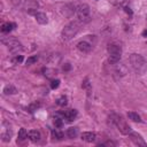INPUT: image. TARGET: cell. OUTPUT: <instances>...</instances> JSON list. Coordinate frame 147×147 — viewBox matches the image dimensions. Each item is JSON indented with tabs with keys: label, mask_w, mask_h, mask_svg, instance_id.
<instances>
[{
	"label": "cell",
	"mask_w": 147,
	"mask_h": 147,
	"mask_svg": "<svg viewBox=\"0 0 147 147\" xmlns=\"http://www.w3.org/2000/svg\"><path fill=\"white\" fill-rule=\"evenodd\" d=\"M129 61H130V64H131L132 69L137 74L142 75V74L146 72V70H147V61H146V59L142 55L133 53V54L130 55Z\"/></svg>",
	"instance_id": "6da1fadb"
},
{
	"label": "cell",
	"mask_w": 147,
	"mask_h": 147,
	"mask_svg": "<svg viewBox=\"0 0 147 147\" xmlns=\"http://www.w3.org/2000/svg\"><path fill=\"white\" fill-rule=\"evenodd\" d=\"M80 25H82V22L80 21H71L70 23H68L63 28V30L61 32L62 39L65 40V41L72 39L78 33V31L80 30Z\"/></svg>",
	"instance_id": "7a4b0ae2"
},
{
	"label": "cell",
	"mask_w": 147,
	"mask_h": 147,
	"mask_svg": "<svg viewBox=\"0 0 147 147\" xmlns=\"http://www.w3.org/2000/svg\"><path fill=\"white\" fill-rule=\"evenodd\" d=\"M109 119L110 122L118 129V131L122 133V134H125V136H129L131 132H132V129L131 126L125 122V119L121 116V115H117V114H111L109 116Z\"/></svg>",
	"instance_id": "3957f363"
},
{
	"label": "cell",
	"mask_w": 147,
	"mask_h": 147,
	"mask_svg": "<svg viewBox=\"0 0 147 147\" xmlns=\"http://www.w3.org/2000/svg\"><path fill=\"white\" fill-rule=\"evenodd\" d=\"M107 51H108V54H109L108 60H109V62L111 64H116L117 62H119L121 56H122V48H121L119 45H117V44H109Z\"/></svg>",
	"instance_id": "277c9868"
},
{
	"label": "cell",
	"mask_w": 147,
	"mask_h": 147,
	"mask_svg": "<svg viewBox=\"0 0 147 147\" xmlns=\"http://www.w3.org/2000/svg\"><path fill=\"white\" fill-rule=\"evenodd\" d=\"M76 15L78 17V21L85 23V22H88L90 21V17H91V10H90V7L86 3H80L76 7Z\"/></svg>",
	"instance_id": "5b68a950"
},
{
	"label": "cell",
	"mask_w": 147,
	"mask_h": 147,
	"mask_svg": "<svg viewBox=\"0 0 147 147\" xmlns=\"http://www.w3.org/2000/svg\"><path fill=\"white\" fill-rule=\"evenodd\" d=\"M17 6L21 9L28 11L29 14L34 15V13L37 11V9L39 7V3L37 0H17Z\"/></svg>",
	"instance_id": "8992f818"
},
{
	"label": "cell",
	"mask_w": 147,
	"mask_h": 147,
	"mask_svg": "<svg viewBox=\"0 0 147 147\" xmlns=\"http://www.w3.org/2000/svg\"><path fill=\"white\" fill-rule=\"evenodd\" d=\"M2 42L8 47V49L13 53H16L22 49V44L14 37H7L2 39Z\"/></svg>",
	"instance_id": "52a82bcc"
},
{
	"label": "cell",
	"mask_w": 147,
	"mask_h": 147,
	"mask_svg": "<svg viewBox=\"0 0 147 147\" xmlns=\"http://www.w3.org/2000/svg\"><path fill=\"white\" fill-rule=\"evenodd\" d=\"M11 134H13V131H11V129H10V125H9L7 122H3V123H2V129H1V134H0L1 140H2L3 142L10 141Z\"/></svg>",
	"instance_id": "ba28073f"
},
{
	"label": "cell",
	"mask_w": 147,
	"mask_h": 147,
	"mask_svg": "<svg viewBox=\"0 0 147 147\" xmlns=\"http://www.w3.org/2000/svg\"><path fill=\"white\" fill-rule=\"evenodd\" d=\"M130 138H131V140L136 144V145H138V146H142V147H146L147 146V144H146V141L144 140V138L139 134V133H137V132H131L130 134Z\"/></svg>",
	"instance_id": "9c48e42d"
},
{
	"label": "cell",
	"mask_w": 147,
	"mask_h": 147,
	"mask_svg": "<svg viewBox=\"0 0 147 147\" xmlns=\"http://www.w3.org/2000/svg\"><path fill=\"white\" fill-rule=\"evenodd\" d=\"M77 48H78L82 53H88V52H91V49H92V45H91L90 42L83 40V41H79V42L77 44Z\"/></svg>",
	"instance_id": "30bf717a"
},
{
	"label": "cell",
	"mask_w": 147,
	"mask_h": 147,
	"mask_svg": "<svg viewBox=\"0 0 147 147\" xmlns=\"http://www.w3.org/2000/svg\"><path fill=\"white\" fill-rule=\"evenodd\" d=\"M77 115H78V113H77L76 109H69V110H67V111L63 113V117H64L68 122L75 121V118L77 117Z\"/></svg>",
	"instance_id": "8fae6325"
},
{
	"label": "cell",
	"mask_w": 147,
	"mask_h": 147,
	"mask_svg": "<svg viewBox=\"0 0 147 147\" xmlns=\"http://www.w3.org/2000/svg\"><path fill=\"white\" fill-rule=\"evenodd\" d=\"M34 17H36V21L39 24H47V22H48V17H47V15L45 13L36 11L34 13Z\"/></svg>",
	"instance_id": "7c38bea8"
},
{
	"label": "cell",
	"mask_w": 147,
	"mask_h": 147,
	"mask_svg": "<svg viewBox=\"0 0 147 147\" xmlns=\"http://www.w3.org/2000/svg\"><path fill=\"white\" fill-rule=\"evenodd\" d=\"M80 138H82V140H84L86 142H93V141H95L96 136L94 132H83Z\"/></svg>",
	"instance_id": "4fadbf2b"
},
{
	"label": "cell",
	"mask_w": 147,
	"mask_h": 147,
	"mask_svg": "<svg viewBox=\"0 0 147 147\" xmlns=\"http://www.w3.org/2000/svg\"><path fill=\"white\" fill-rule=\"evenodd\" d=\"M28 137H29V139H30L31 141H33V142H37V141L40 140V133H39V131H37V130H31V131H29V132H28Z\"/></svg>",
	"instance_id": "5bb4252c"
},
{
	"label": "cell",
	"mask_w": 147,
	"mask_h": 147,
	"mask_svg": "<svg viewBox=\"0 0 147 147\" xmlns=\"http://www.w3.org/2000/svg\"><path fill=\"white\" fill-rule=\"evenodd\" d=\"M15 26H16V24H15V23L6 22V23H3V24L1 25V31H2L3 33H6V32H10Z\"/></svg>",
	"instance_id": "9a60e30c"
},
{
	"label": "cell",
	"mask_w": 147,
	"mask_h": 147,
	"mask_svg": "<svg viewBox=\"0 0 147 147\" xmlns=\"http://www.w3.org/2000/svg\"><path fill=\"white\" fill-rule=\"evenodd\" d=\"M126 67L124 65V64H122V63H116V69H115V72L116 74H118L119 76H124L125 74H126Z\"/></svg>",
	"instance_id": "2e32d148"
},
{
	"label": "cell",
	"mask_w": 147,
	"mask_h": 147,
	"mask_svg": "<svg viewBox=\"0 0 147 147\" xmlns=\"http://www.w3.org/2000/svg\"><path fill=\"white\" fill-rule=\"evenodd\" d=\"M17 92V90H16V87L14 86V85H11V84H9V85H6L5 86V88H3V93L5 94H15Z\"/></svg>",
	"instance_id": "e0dca14e"
},
{
	"label": "cell",
	"mask_w": 147,
	"mask_h": 147,
	"mask_svg": "<svg viewBox=\"0 0 147 147\" xmlns=\"http://www.w3.org/2000/svg\"><path fill=\"white\" fill-rule=\"evenodd\" d=\"M67 136H68V138H70V139L76 138V137L78 136V129H77V127H69V129L67 130Z\"/></svg>",
	"instance_id": "ac0fdd59"
},
{
	"label": "cell",
	"mask_w": 147,
	"mask_h": 147,
	"mask_svg": "<svg viewBox=\"0 0 147 147\" xmlns=\"http://www.w3.org/2000/svg\"><path fill=\"white\" fill-rule=\"evenodd\" d=\"M28 138V132H26V130L25 129H20V131H18V136H17V141H23V140H25Z\"/></svg>",
	"instance_id": "d6986e66"
},
{
	"label": "cell",
	"mask_w": 147,
	"mask_h": 147,
	"mask_svg": "<svg viewBox=\"0 0 147 147\" xmlns=\"http://www.w3.org/2000/svg\"><path fill=\"white\" fill-rule=\"evenodd\" d=\"M127 117L133 122H141V117L134 111H129L127 113Z\"/></svg>",
	"instance_id": "ffe728a7"
},
{
	"label": "cell",
	"mask_w": 147,
	"mask_h": 147,
	"mask_svg": "<svg viewBox=\"0 0 147 147\" xmlns=\"http://www.w3.org/2000/svg\"><path fill=\"white\" fill-rule=\"evenodd\" d=\"M52 136H53L54 139H57V140H61L63 138V133L61 131H59L57 129H55V130L52 131Z\"/></svg>",
	"instance_id": "44dd1931"
},
{
	"label": "cell",
	"mask_w": 147,
	"mask_h": 147,
	"mask_svg": "<svg viewBox=\"0 0 147 147\" xmlns=\"http://www.w3.org/2000/svg\"><path fill=\"white\" fill-rule=\"evenodd\" d=\"M23 61V56L22 55H15L13 59H11V63L13 64H18Z\"/></svg>",
	"instance_id": "7402d4cb"
},
{
	"label": "cell",
	"mask_w": 147,
	"mask_h": 147,
	"mask_svg": "<svg viewBox=\"0 0 147 147\" xmlns=\"http://www.w3.org/2000/svg\"><path fill=\"white\" fill-rule=\"evenodd\" d=\"M56 103L59 105V106H61V107H64V106H67V96H61V98H59L57 99V101H56Z\"/></svg>",
	"instance_id": "603a6c76"
},
{
	"label": "cell",
	"mask_w": 147,
	"mask_h": 147,
	"mask_svg": "<svg viewBox=\"0 0 147 147\" xmlns=\"http://www.w3.org/2000/svg\"><path fill=\"white\" fill-rule=\"evenodd\" d=\"M54 125L55 127H61L63 125V121L60 117H54Z\"/></svg>",
	"instance_id": "cb8c5ba5"
},
{
	"label": "cell",
	"mask_w": 147,
	"mask_h": 147,
	"mask_svg": "<svg viewBox=\"0 0 147 147\" xmlns=\"http://www.w3.org/2000/svg\"><path fill=\"white\" fill-rule=\"evenodd\" d=\"M37 60H38L37 55H34V56H30V57L26 60V64H28V65H30V64H32V63L37 62Z\"/></svg>",
	"instance_id": "d4e9b609"
},
{
	"label": "cell",
	"mask_w": 147,
	"mask_h": 147,
	"mask_svg": "<svg viewBox=\"0 0 147 147\" xmlns=\"http://www.w3.org/2000/svg\"><path fill=\"white\" fill-rule=\"evenodd\" d=\"M59 85H60V79H55V80H53V82L51 83V87H52L53 90L57 88V87H59Z\"/></svg>",
	"instance_id": "484cf974"
},
{
	"label": "cell",
	"mask_w": 147,
	"mask_h": 147,
	"mask_svg": "<svg viewBox=\"0 0 147 147\" xmlns=\"http://www.w3.org/2000/svg\"><path fill=\"white\" fill-rule=\"evenodd\" d=\"M39 107H40V105H39V103H37V102H34V103H32V105L29 107V110H30L31 113H33V111H34L37 108H39Z\"/></svg>",
	"instance_id": "4316f807"
},
{
	"label": "cell",
	"mask_w": 147,
	"mask_h": 147,
	"mask_svg": "<svg viewBox=\"0 0 147 147\" xmlns=\"http://www.w3.org/2000/svg\"><path fill=\"white\" fill-rule=\"evenodd\" d=\"M54 69H46L45 70V76H47V77H52L53 75H54Z\"/></svg>",
	"instance_id": "83f0119b"
},
{
	"label": "cell",
	"mask_w": 147,
	"mask_h": 147,
	"mask_svg": "<svg viewBox=\"0 0 147 147\" xmlns=\"http://www.w3.org/2000/svg\"><path fill=\"white\" fill-rule=\"evenodd\" d=\"M69 69H70V64H69V63H65V65H63V70L67 71V70H69Z\"/></svg>",
	"instance_id": "f1b7e54d"
},
{
	"label": "cell",
	"mask_w": 147,
	"mask_h": 147,
	"mask_svg": "<svg viewBox=\"0 0 147 147\" xmlns=\"http://www.w3.org/2000/svg\"><path fill=\"white\" fill-rule=\"evenodd\" d=\"M111 1H113L114 3H122L124 0H111Z\"/></svg>",
	"instance_id": "f546056e"
},
{
	"label": "cell",
	"mask_w": 147,
	"mask_h": 147,
	"mask_svg": "<svg viewBox=\"0 0 147 147\" xmlns=\"http://www.w3.org/2000/svg\"><path fill=\"white\" fill-rule=\"evenodd\" d=\"M142 37H147V29L142 31Z\"/></svg>",
	"instance_id": "4dcf8cb0"
}]
</instances>
